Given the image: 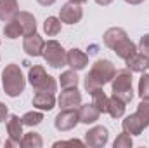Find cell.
<instances>
[{
  "mask_svg": "<svg viewBox=\"0 0 149 148\" xmlns=\"http://www.w3.org/2000/svg\"><path fill=\"white\" fill-rule=\"evenodd\" d=\"M114 73H116V68H114V65H113L109 59H97L92 65L90 72L87 73L85 80H83L85 91L88 94H92L95 89H101L106 84H111Z\"/></svg>",
  "mask_w": 149,
  "mask_h": 148,
  "instance_id": "cell-1",
  "label": "cell"
},
{
  "mask_svg": "<svg viewBox=\"0 0 149 148\" xmlns=\"http://www.w3.org/2000/svg\"><path fill=\"white\" fill-rule=\"evenodd\" d=\"M2 85H3V92L9 98H17L24 92L26 87V78L21 72L19 65L10 63L3 68L2 72Z\"/></svg>",
  "mask_w": 149,
  "mask_h": 148,
  "instance_id": "cell-2",
  "label": "cell"
},
{
  "mask_svg": "<svg viewBox=\"0 0 149 148\" xmlns=\"http://www.w3.org/2000/svg\"><path fill=\"white\" fill-rule=\"evenodd\" d=\"M28 82L35 91H47L56 92L57 91V80L45 72L42 65H33L28 72Z\"/></svg>",
  "mask_w": 149,
  "mask_h": 148,
  "instance_id": "cell-3",
  "label": "cell"
},
{
  "mask_svg": "<svg viewBox=\"0 0 149 148\" xmlns=\"http://www.w3.org/2000/svg\"><path fill=\"white\" fill-rule=\"evenodd\" d=\"M113 94L123 99L125 103H130L134 99V89H132V72L128 68L118 70L111 80Z\"/></svg>",
  "mask_w": 149,
  "mask_h": 148,
  "instance_id": "cell-4",
  "label": "cell"
},
{
  "mask_svg": "<svg viewBox=\"0 0 149 148\" xmlns=\"http://www.w3.org/2000/svg\"><path fill=\"white\" fill-rule=\"evenodd\" d=\"M66 54L68 51L57 42V40H47L45 45H43V52H42V58L45 59V63L56 70H61L63 66H66Z\"/></svg>",
  "mask_w": 149,
  "mask_h": 148,
  "instance_id": "cell-5",
  "label": "cell"
},
{
  "mask_svg": "<svg viewBox=\"0 0 149 148\" xmlns=\"http://www.w3.org/2000/svg\"><path fill=\"white\" fill-rule=\"evenodd\" d=\"M78 124H80V117H78V110L76 108L61 110L54 118V127L59 132H68V131L74 129Z\"/></svg>",
  "mask_w": 149,
  "mask_h": 148,
  "instance_id": "cell-6",
  "label": "cell"
},
{
  "mask_svg": "<svg viewBox=\"0 0 149 148\" xmlns=\"http://www.w3.org/2000/svg\"><path fill=\"white\" fill-rule=\"evenodd\" d=\"M108 140H109V131L104 125H95L85 132L83 143L90 148H102L108 145Z\"/></svg>",
  "mask_w": 149,
  "mask_h": 148,
  "instance_id": "cell-7",
  "label": "cell"
},
{
  "mask_svg": "<svg viewBox=\"0 0 149 148\" xmlns=\"http://www.w3.org/2000/svg\"><path fill=\"white\" fill-rule=\"evenodd\" d=\"M7 134H9V141L5 143V147H21V138L24 132H23V120L17 115H9Z\"/></svg>",
  "mask_w": 149,
  "mask_h": 148,
  "instance_id": "cell-8",
  "label": "cell"
},
{
  "mask_svg": "<svg viewBox=\"0 0 149 148\" xmlns=\"http://www.w3.org/2000/svg\"><path fill=\"white\" fill-rule=\"evenodd\" d=\"M81 18H83V9L78 4L68 2V4L61 5V9H59V19L64 25H76L81 21Z\"/></svg>",
  "mask_w": 149,
  "mask_h": 148,
  "instance_id": "cell-9",
  "label": "cell"
},
{
  "mask_svg": "<svg viewBox=\"0 0 149 148\" xmlns=\"http://www.w3.org/2000/svg\"><path fill=\"white\" fill-rule=\"evenodd\" d=\"M57 105L61 110H71V108H78L81 105V92L71 87V89H63V92L57 98Z\"/></svg>",
  "mask_w": 149,
  "mask_h": 148,
  "instance_id": "cell-10",
  "label": "cell"
},
{
  "mask_svg": "<svg viewBox=\"0 0 149 148\" xmlns=\"http://www.w3.org/2000/svg\"><path fill=\"white\" fill-rule=\"evenodd\" d=\"M43 45H45V40L40 37L38 33H33V35H28L23 40V49L28 56L31 58H40L42 52H43Z\"/></svg>",
  "mask_w": 149,
  "mask_h": 148,
  "instance_id": "cell-11",
  "label": "cell"
},
{
  "mask_svg": "<svg viewBox=\"0 0 149 148\" xmlns=\"http://www.w3.org/2000/svg\"><path fill=\"white\" fill-rule=\"evenodd\" d=\"M66 63H68V66L71 68V70H76V72H80V70H85L87 66H88V56L81 51V49H70L68 51V54H66Z\"/></svg>",
  "mask_w": 149,
  "mask_h": 148,
  "instance_id": "cell-12",
  "label": "cell"
},
{
  "mask_svg": "<svg viewBox=\"0 0 149 148\" xmlns=\"http://www.w3.org/2000/svg\"><path fill=\"white\" fill-rule=\"evenodd\" d=\"M56 96L54 92H47V91H37L35 96H33V106L37 110H42V111H50L54 106H56Z\"/></svg>",
  "mask_w": 149,
  "mask_h": 148,
  "instance_id": "cell-13",
  "label": "cell"
},
{
  "mask_svg": "<svg viewBox=\"0 0 149 148\" xmlns=\"http://www.w3.org/2000/svg\"><path fill=\"white\" fill-rule=\"evenodd\" d=\"M16 21L19 23L21 32H23L24 37L37 33V19H35V16H33L31 12H28V11H19L17 16H16Z\"/></svg>",
  "mask_w": 149,
  "mask_h": 148,
  "instance_id": "cell-14",
  "label": "cell"
},
{
  "mask_svg": "<svg viewBox=\"0 0 149 148\" xmlns=\"http://www.w3.org/2000/svg\"><path fill=\"white\" fill-rule=\"evenodd\" d=\"M78 117H80V124H85V125H90V124H95L101 117V111L99 108L90 103V105H80L78 106Z\"/></svg>",
  "mask_w": 149,
  "mask_h": 148,
  "instance_id": "cell-15",
  "label": "cell"
},
{
  "mask_svg": "<svg viewBox=\"0 0 149 148\" xmlns=\"http://www.w3.org/2000/svg\"><path fill=\"white\" fill-rule=\"evenodd\" d=\"M121 129H123V132H127L130 136H139V134H142V131L146 127H144L142 120L139 118V115L132 113V115L125 117V120L121 122Z\"/></svg>",
  "mask_w": 149,
  "mask_h": 148,
  "instance_id": "cell-16",
  "label": "cell"
},
{
  "mask_svg": "<svg viewBox=\"0 0 149 148\" xmlns=\"http://www.w3.org/2000/svg\"><path fill=\"white\" fill-rule=\"evenodd\" d=\"M113 52L120 58V59H123V61H127L130 56H134L135 52H139V49H137V45L130 40L128 37H125L123 40H120L114 47H113Z\"/></svg>",
  "mask_w": 149,
  "mask_h": 148,
  "instance_id": "cell-17",
  "label": "cell"
},
{
  "mask_svg": "<svg viewBox=\"0 0 149 148\" xmlns=\"http://www.w3.org/2000/svg\"><path fill=\"white\" fill-rule=\"evenodd\" d=\"M127 68L132 72V73H144L149 68V58L141 54V52H135L134 56H130L127 61Z\"/></svg>",
  "mask_w": 149,
  "mask_h": 148,
  "instance_id": "cell-18",
  "label": "cell"
},
{
  "mask_svg": "<svg viewBox=\"0 0 149 148\" xmlns=\"http://www.w3.org/2000/svg\"><path fill=\"white\" fill-rule=\"evenodd\" d=\"M19 12V2L17 0H0V21L7 23L14 19Z\"/></svg>",
  "mask_w": 149,
  "mask_h": 148,
  "instance_id": "cell-19",
  "label": "cell"
},
{
  "mask_svg": "<svg viewBox=\"0 0 149 148\" xmlns=\"http://www.w3.org/2000/svg\"><path fill=\"white\" fill-rule=\"evenodd\" d=\"M125 37H128L127 35V32L123 30V28H120V26H113V28H108L106 32H104V35H102V42H104V45L108 47V49H111L120 42V40H123Z\"/></svg>",
  "mask_w": 149,
  "mask_h": 148,
  "instance_id": "cell-20",
  "label": "cell"
},
{
  "mask_svg": "<svg viewBox=\"0 0 149 148\" xmlns=\"http://www.w3.org/2000/svg\"><path fill=\"white\" fill-rule=\"evenodd\" d=\"M61 30H63V21L59 18H56V16L45 18V21H43V32H45L47 37H56V35L61 33Z\"/></svg>",
  "mask_w": 149,
  "mask_h": 148,
  "instance_id": "cell-21",
  "label": "cell"
},
{
  "mask_svg": "<svg viewBox=\"0 0 149 148\" xmlns=\"http://www.w3.org/2000/svg\"><path fill=\"white\" fill-rule=\"evenodd\" d=\"M125 110H127V103L123 99H120L118 96L113 94L109 98V106H108V113L111 115L113 118H121L125 115Z\"/></svg>",
  "mask_w": 149,
  "mask_h": 148,
  "instance_id": "cell-22",
  "label": "cell"
},
{
  "mask_svg": "<svg viewBox=\"0 0 149 148\" xmlns=\"http://www.w3.org/2000/svg\"><path fill=\"white\" fill-rule=\"evenodd\" d=\"M92 103L99 108L101 113H108V106H109V98L106 96V92L102 91V87L101 89H95L92 94Z\"/></svg>",
  "mask_w": 149,
  "mask_h": 148,
  "instance_id": "cell-23",
  "label": "cell"
},
{
  "mask_svg": "<svg viewBox=\"0 0 149 148\" xmlns=\"http://www.w3.org/2000/svg\"><path fill=\"white\" fill-rule=\"evenodd\" d=\"M21 147L23 148H42L43 147V140L38 132H26L21 138Z\"/></svg>",
  "mask_w": 149,
  "mask_h": 148,
  "instance_id": "cell-24",
  "label": "cell"
},
{
  "mask_svg": "<svg viewBox=\"0 0 149 148\" xmlns=\"http://www.w3.org/2000/svg\"><path fill=\"white\" fill-rule=\"evenodd\" d=\"M59 84H61L63 89L76 87V85H78V75H76V70H66V72H63L61 77H59Z\"/></svg>",
  "mask_w": 149,
  "mask_h": 148,
  "instance_id": "cell-25",
  "label": "cell"
},
{
  "mask_svg": "<svg viewBox=\"0 0 149 148\" xmlns=\"http://www.w3.org/2000/svg\"><path fill=\"white\" fill-rule=\"evenodd\" d=\"M21 120H23V125H28V127H35V125H40L42 122H43V113L42 110L38 111H26L23 117H21Z\"/></svg>",
  "mask_w": 149,
  "mask_h": 148,
  "instance_id": "cell-26",
  "label": "cell"
},
{
  "mask_svg": "<svg viewBox=\"0 0 149 148\" xmlns=\"http://www.w3.org/2000/svg\"><path fill=\"white\" fill-rule=\"evenodd\" d=\"M3 35L9 38V40H16V38H19V35H23L21 26H19V23L16 21V18L5 23V26H3Z\"/></svg>",
  "mask_w": 149,
  "mask_h": 148,
  "instance_id": "cell-27",
  "label": "cell"
},
{
  "mask_svg": "<svg viewBox=\"0 0 149 148\" xmlns=\"http://www.w3.org/2000/svg\"><path fill=\"white\" fill-rule=\"evenodd\" d=\"M135 113H137L139 118L142 120L144 127H148L149 125V99H142V101L137 105V111H135Z\"/></svg>",
  "mask_w": 149,
  "mask_h": 148,
  "instance_id": "cell-28",
  "label": "cell"
},
{
  "mask_svg": "<svg viewBox=\"0 0 149 148\" xmlns=\"http://www.w3.org/2000/svg\"><path fill=\"white\" fill-rule=\"evenodd\" d=\"M139 96L141 99H149V73H142L139 78Z\"/></svg>",
  "mask_w": 149,
  "mask_h": 148,
  "instance_id": "cell-29",
  "label": "cell"
},
{
  "mask_svg": "<svg viewBox=\"0 0 149 148\" xmlns=\"http://www.w3.org/2000/svg\"><path fill=\"white\" fill-rule=\"evenodd\" d=\"M113 147H114V148H132V147H134L132 136H130V134H127V132H121V134L114 140Z\"/></svg>",
  "mask_w": 149,
  "mask_h": 148,
  "instance_id": "cell-30",
  "label": "cell"
},
{
  "mask_svg": "<svg viewBox=\"0 0 149 148\" xmlns=\"http://www.w3.org/2000/svg\"><path fill=\"white\" fill-rule=\"evenodd\" d=\"M137 49H139V52H141V54H144V56H148V58H149V33H146V35H142V37H141Z\"/></svg>",
  "mask_w": 149,
  "mask_h": 148,
  "instance_id": "cell-31",
  "label": "cell"
},
{
  "mask_svg": "<svg viewBox=\"0 0 149 148\" xmlns=\"http://www.w3.org/2000/svg\"><path fill=\"white\" fill-rule=\"evenodd\" d=\"M9 118V108L0 101V122H3V120H7Z\"/></svg>",
  "mask_w": 149,
  "mask_h": 148,
  "instance_id": "cell-32",
  "label": "cell"
},
{
  "mask_svg": "<svg viewBox=\"0 0 149 148\" xmlns=\"http://www.w3.org/2000/svg\"><path fill=\"white\" fill-rule=\"evenodd\" d=\"M40 5H43V7H50V5H54L56 4V0H37Z\"/></svg>",
  "mask_w": 149,
  "mask_h": 148,
  "instance_id": "cell-33",
  "label": "cell"
},
{
  "mask_svg": "<svg viewBox=\"0 0 149 148\" xmlns=\"http://www.w3.org/2000/svg\"><path fill=\"white\" fill-rule=\"evenodd\" d=\"M95 4H97V5H102V7H106V5L113 4V0H95Z\"/></svg>",
  "mask_w": 149,
  "mask_h": 148,
  "instance_id": "cell-34",
  "label": "cell"
},
{
  "mask_svg": "<svg viewBox=\"0 0 149 148\" xmlns=\"http://www.w3.org/2000/svg\"><path fill=\"white\" fill-rule=\"evenodd\" d=\"M125 2H127L128 5H141L144 0H125Z\"/></svg>",
  "mask_w": 149,
  "mask_h": 148,
  "instance_id": "cell-35",
  "label": "cell"
},
{
  "mask_svg": "<svg viewBox=\"0 0 149 148\" xmlns=\"http://www.w3.org/2000/svg\"><path fill=\"white\" fill-rule=\"evenodd\" d=\"M70 2H73V4H78V5H81V4H85L87 0H70Z\"/></svg>",
  "mask_w": 149,
  "mask_h": 148,
  "instance_id": "cell-36",
  "label": "cell"
},
{
  "mask_svg": "<svg viewBox=\"0 0 149 148\" xmlns=\"http://www.w3.org/2000/svg\"><path fill=\"white\" fill-rule=\"evenodd\" d=\"M148 70H149V68H148Z\"/></svg>",
  "mask_w": 149,
  "mask_h": 148,
  "instance_id": "cell-37",
  "label": "cell"
}]
</instances>
